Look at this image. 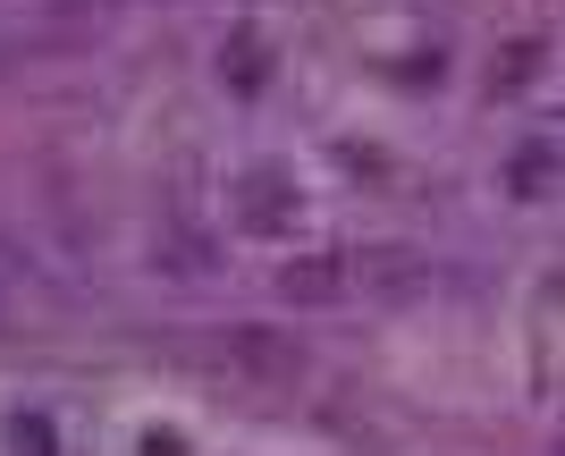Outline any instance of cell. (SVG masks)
Masks as SVG:
<instances>
[{"instance_id": "cell-2", "label": "cell", "mask_w": 565, "mask_h": 456, "mask_svg": "<svg viewBox=\"0 0 565 456\" xmlns=\"http://www.w3.org/2000/svg\"><path fill=\"white\" fill-rule=\"evenodd\" d=\"M212 347H220L228 372H245V381H296V372H305V347L279 338V330H262V321H236V330H220Z\"/></svg>"}, {"instance_id": "cell-1", "label": "cell", "mask_w": 565, "mask_h": 456, "mask_svg": "<svg viewBox=\"0 0 565 456\" xmlns=\"http://www.w3.org/2000/svg\"><path fill=\"white\" fill-rule=\"evenodd\" d=\"M228 212H236V229H254V237H279V229H296V178L287 169H270V161H254L245 178L228 187Z\"/></svg>"}, {"instance_id": "cell-4", "label": "cell", "mask_w": 565, "mask_h": 456, "mask_svg": "<svg viewBox=\"0 0 565 456\" xmlns=\"http://www.w3.org/2000/svg\"><path fill=\"white\" fill-rule=\"evenodd\" d=\"M414 288H430L423 254H405V245H372V254H354V296H414Z\"/></svg>"}, {"instance_id": "cell-3", "label": "cell", "mask_w": 565, "mask_h": 456, "mask_svg": "<svg viewBox=\"0 0 565 456\" xmlns=\"http://www.w3.org/2000/svg\"><path fill=\"white\" fill-rule=\"evenodd\" d=\"M279 296L287 305H347L354 296V254H296V263L279 271Z\"/></svg>"}]
</instances>
